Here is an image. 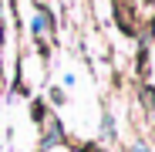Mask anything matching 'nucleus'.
<instances>
[{"label": "nucleus", "instance_id": "1", "mask_svg": "<svg viewBox=\"0 0 155 152\" xmlns=\"http://www.w3.org/2000/svg\"><path fill=\"white\" fill-rule=\"evenodd\" d=\"M31 27H34V34H41V31L47 27V17H44V14H37V17H34V24H31Z\"/></svg>", "mask_w": 155, "mask_h": 152}, {"label": "nucleus", "instance_id": "2", "mask_svg": "<svg viewBox=\"0 0 155 152\" xmlns=\"http://www.w3.org/2000/svg\"><path fill=\"white\" fill-rule=\"evenodd\" d=\"M135 152H148V149H142V145H135Z\"/></svg>", "mask_w": 155, "mask_h": 152}]
</instances>
